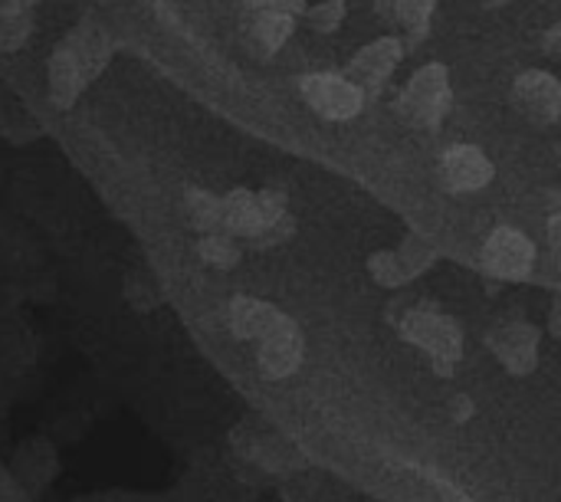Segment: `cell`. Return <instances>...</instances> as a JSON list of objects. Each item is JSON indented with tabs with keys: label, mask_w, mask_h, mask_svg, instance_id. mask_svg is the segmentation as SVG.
I'll list each match as a JSON object with an SVG mask.
<instances>
[{
	"label": "cell",
	"mask_w": 561,
	"mask_h": 502,
	"mask_svg": "<svg viewBox=\"0 0 561 502\" xmlns=\"http://www.w3.org/2000/svg\"><path fill=\"white\" fill-rule=\"evenodd\" d=\"M118 43L92 16L79 20L49 53L46 62V95L56 109H72L76 99L108 69Z\"/></svg>",
	"instance_id": "obj_1"
},
{
	"label": "cell",
	"mask_w": 561,
	"mask_h": 502,
	"mask_svg": "<svg viewBox=\"0 0 561 502\" xmlns=\"http://www.w3.org/2000/svg\"><path fill=\"white\" fill-rule=\"evenodd\" d=\"M454 109L450 69L444 62H424L411 72L404 89L394 95V115L417 132H440Z\"/></svg>",
	"instance_id": "obj_2"
},
{
	"label": "cell",
	"mask_w": 561,
	"mask_h": 502,
	"mask_svg": "<svg viewBox=\"0 0 561 502\" xmlns=\"http://www.w3.org/2000/svg\"><path fill=\"white\" fill-rule=\"evenodd\" d=\"M306 0H240V36L253 59H273L296 33Z\"/></svg>",
	"instance_id": "obj_3"
},
{
	"label": "cell",
	"mask_w": 561,
	"mask_h": 502,
	"mask_svg": "<svg viewBox=\"0 0 561 502\" xmlns=\"http://www.w3.org/2000/svg\"><path fill=\"white\" fill-rule=\"evenodd\" d=\"M220 214H224V230L233 233L237 240H253L263 230L276 227L283 217H289V197L279 187H233L220 194Z\"/></svg>",
	"instance_id": "obj_4"
},
{
	"label": "cell",
	"mask_w": 561,
	"mask_h": 502,
	"mask_svg": "<svg viewBox=\"0 0 561 502\" xmlns=\"http://www.w3.org/2000/svg\"><path fill=\"white\" fill-rule=\"evenodd\" d=\"M296 89L322 122H352L368 105L365 92L345 72H306Z\"/></svg>",
	"instance_id": "obj_5"
},
{
	"label": "cell",
	"mask_w": 561,
	"mask_h": 502,
	"mask_svg": "<svg viewBox=\"0 0 561 502\" xmlns=\"http://www.w3.org/2000/svg\"><path fill=\"white\" fill-rule=\"evenodd\" d=\"M404 43L394 36V33H388V36H378V39H371V43H365L348 62H345V76L365 92V99L371 102V99H378L385 89H388V82H391V76L398 72V66H401V59H404Z\"/></svg>",
	"instance_id": "obj_6"
},
{
	"label": "cell",
	"mask_w": 561,
	"mask_h": 502,
	"mask_svg": "<svg viewBox=\"0 0 561 502\" xmlns=\"http://www.w3.org/2000/svg\"><path fill=\"white\" fill-rule=\"evenodd\" d=\"M510 99L516 112L536 125V128H552L561 122V79L549 69H526L513 79Z\"/></svg>",
	"instance_id": "obj_7"
},
{
	"label": "cell",
	"mask_w": 561,
	"mask_h": 502,
	"mask_svg": "<svg viewBox=\"0 0 561 502\" xmlns=\"http://www.w3.org/2000/svg\"><path fill=\"white\" fill-rule=\"evenodd\" d=\"M437 168H440V184L450 194H477V191L490 187L496 178V164L477 145H450L440 155Z\"/></svg>",
	"instance_id": "obj_8"
},
{
	"label": "cell",
	"mask_w": 561,
	"mask_h": 502,
	"mask_svg": "<svg viewBox=\"0 0 561 502\" xmlns=\"http://www.w3.org/2000/svg\"><path fill=\"white\" fill-rule=\"evenodd\" d=\"M437 0H375V16L404 43V49H417L434 26Z\"/></svg>",
	"instance_id": "obj_9"
},
{
	"label": "cell",
	"mask_w": 561,
	"mask_h": 502,
	"mask_svg": "<svg viewBox=\"0 0 561 502\" xmlns=\"http://www.w3.org/2000/svg\"><path fill=\"white\" fill-rule=\"evenodd\" d=\"M483 263L490 273H496L503 279H526L536 263V247L523 230L496 227L483 247Z\"/></svg>",
	"instance_id": "obj_10"
},
{
	"label": "cell",
	"mask_w": 561,
	"mask_h": 502,
	"mask_svg": "<svg viewBox=\"0 0 561 502\" xmlns=\"http://www.w3.org/2000/svg\"><path fill=\"white\" fill-rule=\"evenodd\" d=\"M302 362V339L296 332V326L283 316L263 339H260V368L270 378H286L289 372H296V365Z\"/></svg>",
	"instance_id": "obj_11"
},
{
	"label": "cell",
	"mask_w": 561,
	"mask_h": 502,
	"mask_svg": "<svg viewBox=\"0 0 561 502\" xmlns=\"http://www.w3.org/2000/svg\"><path fill=\"white\" fill-rule=\"evenodd\" d=\"M431 260H434L431 247L421 243V240L411 233L408 243H401V250L371 256V273H375V279H381V283H388V286H398V283H404V279H411V276H417Z\"/></svg>",
	"instance_id": "obj_12"
},
{
	"label": "cell",
	"mask_w": 561,
	"mask_h": 502,
	"mask_svg": "<svg viewBox=\"0 0 561 502\" xmlns=\"http://www.w3.org/2000/svg\"><path fill=\"white\" fill-rule=\"evenodd\" d=\"M408 339L424 345L434 358H457L460 355V329L450 319L431 316V312H414L408 322Z\"/></svg>",
	"instance_id": "obj_13"
},
{
	"label": "cell",
	"mask_w": 561,
	"mask_h": 502,
	"mask_svg": "<svg viewBox=\"0 0 561 502\" xmlns=\"http://www.w3.org/2000/svg\"><path fill=\"white\" fill-rule=\"evenodd\" d=\"M279 319H283V312L273 309L270 303L247 299V296L230 303V332L237 339H263Z\"/></svg>",
	"instance_id": "obj_14"
},
{
	"label": "cell",
	"mask_w": 561,
	"mask_h": 502,
	"mask_svg": "<svg viewBox=\"0 0 561 502\" xmlns=\"http://www.w3.org/2000/svg\"><path fill=\"white\" fill-rule=\"evenodd\" d=\"M536 345H539V335L529 326H510V329H503V332L493 335L496 355L513 372H529L536 365Z\"/></svg>",
	"instance_id": "obj_15"
},
{
	"label": "cell",
	"mask_w": 561,
	"mask_h": 502,
	"mask_svg": "<svg viewBox=\"0 0 561 502\" xmlns=\"http://www.w3.org/2000/svg\"><path fill=\"white\" fill-rule=\"evenodd\" d=\"M181 210L191 230L197 233H214L224 230V214H220V194L207 187H187L181 197Z\"/></svg>",
	"instance_id": "obj_16"
},
{
	"label": "cell",
	"mask_w": 561,
	"mask_h": 502,
	"mask_svg": "<svg viewBox=\"0 0 561 502\" xmlns=\"http://www.w3.org/2000/svg\"><path fill=\"white\" fill-rule=\"evenodd\" d=\"M240 243L233 233L227 230H214V233H201L197 240V256L210 266V270H233L240 263Z\"/></svg>",
	"instance_id": "obj_17"
},
{
	"label": "cell",
	"mask_w": 561,
	"mask_h": 502,
	"mask_svg": "<svg viewBox=\"0 0 561 502\" xmlns=\"http://www.w3.org/2000/svg\"><path fill=\"white\" fill-rule=\"evenodd\" d=\"M348 16V3L345 0H316L312 7H306L302 23L316 33V36H332L342 30Z\"/></svg>",
	"instance_id": "obj_18"
},
{
	"label": "cell",
	"mask_w": 561,
	"mask_h": 502,
	"mask_svg": "<svg viewBox=\"0 0 561 502\" xmlns=\"http://www.w3.org/2000/svg\"><path fill=\"white\" fill-rule=\"evenodd\" d=\"M36 26V10L26 13H7L0 16V53H16L30 43Z\"/></svg>",
	"instance_id": "obj_19"
},
{
	"label": "cell",
	"mask_w": 561,
	"mask_h": 502,
	"mask_svg": "<svg viewBox=\"0 0 561 502\" xmlns=\"http://www.w3.org/2000/svg\"><path fill=\"white\" fill-rule=\"evenodd\" d=\"M542 49H546L549 56L561 59V20L559 23H552V26L542 33Z\"/></svg>",
	"instance_id": "obj_20"
},
{
	"label": "cell",
	"mask_w": 561,
	"mask_h": 502,
	"mask_svg": "<svg viewBox=\"0 0 561 502\" xmlns=\"http://www.w3.org/2000/svg\"><path fill=\"white\" fill-rule=\"evenodd\" d=\"M39 0H0V16L7 13H26V10H36Z\"/></svg>",
	"instance_id": "obj_21"
},
{
	"label": "cell",
	"mask_w": 561,
	"mask_h": 502,
	"mask_svg": "<svg viewBox=\"0 0 561 502\" xmlns=\"http://www.w3.org/2000/svg\"><path fill=\"white\" fill-rule=\"evenodd\" d=\"M549 237H552L556 250L561 253V197L559 204H556V210H552V217H549Z\"/></svg>",
	"instance_id": "obj_22"
},
{
	"label": "cell",
	"mask_w": 561,
	"mask_h": 502,
	"mask_svg": "<svg viewBox=\"0 0 561 502\" xmlns=\"http://www.w3.org/2000/svg\"><path fill=\"white\" fill-rule=\"evenodd\" d=\"M480 7H486V10H500V7H510L513 0H477Z\"/></svg>",
	"instance_id": "obj_23"
},
{
	"label": "cell",
	"mask_w": 561,
	"mask_h": 502,
	"mask_svg": "<svg viewBox=\"0 0 561 502\" xmlns=\"http://www.w3.org/2000/svg\"><path fill=\"white\" fill-rule=\"evenodd\" d=\"M559 158H561V145H559Z\"/></svg>",
	"instance_id": "obj_24"
}]
</instances>
